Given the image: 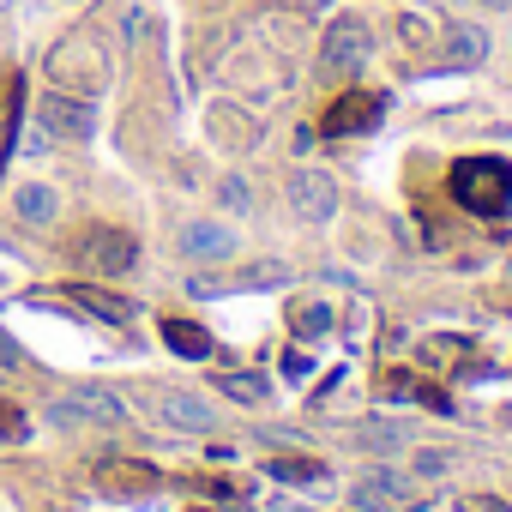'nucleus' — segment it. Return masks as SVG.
<instances>
[{"label": "nucleus", "instance_id": "f257e3e1", "mask_svg": "<svg viewBox=\"0 0 512 512\" xmlns=\"http://www.w3.org/2000/svg\"><path fill=\"white\" fill-rule=\"evenodd\" d=\"M446 187L476 217H506L512 211V163H500V157H458Z\"/></svg>", "mask_w": 512, "mask_h": 512}, {"label": "nucleus", "instance_id": "f03ea898", "mask_svg": "<svg viewBox=\"0 0 512 512\" xmlns=\"http://www.w3.org/2000/svg\"><path fill=\"white\" fill-rule=\"evenodd\" d=\"M362 61H368V25L362 19H338L326 31V43H320V73L326 79H350Z\"/></svg>", "mask_w": 512, "mask_h": 512}, {"label": "nucleus", "instance_id": "7ed1b4c3", "mask_svg": "<svg viewBox=\"0 0 512 512\" xmlns=\"http://www.w3.org/2000/svg\"><path fill=\"white\" fill-rule=\"evenodd\" d=\"M133 253H139V247H133V235H127V229H103V223H97V229L79 241V266H85V272L115 278V272H133Z\"/></svg>", "mask_w": 512, "mask_h": 512}, {"label": "nucleus", "instance_id": "20e7f679", "mask_svg": "<svg viewBox=\"0 0 512 512\" xmlns=\"http://www.w3.org/2000/svg\"><path fill=\"white\" fill-rule=\"evenodd\" d=\"M290 205L302 223H332L338 217V181L326 169H296L290 175Z\"/></svg>", "mask_w": 512, "mask_h": 512}, {"label": "nucleus", "instance_id": "39448f33", "mask_svg": "<svg viewBox=\"0 0 512 512\" xmlns=\"http://www.w3.org/2000/svg\"><path fill=\"white\" fill-rule=\"evenodd\" d=\"M55 416H61V422H103V428H109V422H121L127 410H121V398L103 392V386H73V392L55 398Z\"/></svg>", "mask_w": 512, "mask_h": 512}, {"label": "nucleus", "instance_id": "423d86ee", "mask_svg": "<svg viewBox=\"0 0 512 512\" xmlns=\"http://www.w3.org/2000/svg\"><path fill=\"white\" fill-rule=\"evenodd\" d=\"M145 404L163 416V422H175V428H211V404L199 398V392H181V386H157V392H145Z\"/></svg>", "mask_w": 512, "mask_h": 512}, {"label": "nucleus", "instance_id": "0eeeda50", "mask_svg": "<svg viewBox=\"0 0 512 512\" xmlns=\"http://www.w3.org/2000/svg\"><path fill=\"white\" fill-rule=\"evenodd\" d=\"M43 127L61 133V139H91L97 115H91V103H79V97H67V91H49V97H43Z\"/></svg>", "mask_w": 512, "mask_h": 512}, {"label": "nucleus", "instance_id": "6e6552de", "mask_svg": "<svg viewBox=\"0 0 512 512\" xmlns=\"http://www.w3.org/2000/svg\"><path fill=\"white\" fill-rule=\"evenodd\" d=\"M97 488L133 500V494H151L157 488V470L151 464H133V458H109V464H97Z\"/></svg>", "mask_w": 512, "mask_h": 512}, {"label": "nucleus", "instance_id": "1a4fd4ad", "mask_svg": "<svg viewBox=\"0 0 512 512\" xmlns=\"http://www.w3.org/2000/svg\"><path fill=\"white\" fill-rule=\"evenodd\" d=\"M181 253L187 260H229L235 253V235L223 223H187L181 229Z\"/></svg>", "mask_w": 512, "mask_h": 512}, {"label": "nucleus", "instance_id": "9d476101", "mask_svg": "<svg viewBox=\"0 0 512 512\" xmlns=\"http://www.w3.org/2000/svg\"><path fill=\"white\" fill-rule=\"evenodd\" d=\"M380 109H386L380 97L356 91V97H344V103H338V109L326 115V133H338V139H344V133H368V127L380 121Z\"/></svg>", "mask_w": 512, "mask_h": 512}, {"label": "nucleus", "instance_id": "9b49d317", "mask_svg": "<svg viewBox=\"0 0 512 512\" xmlns=\"http://www.w3.org/2000/svg\"><path fill=\"white\" fill-rule=\"evenodd\" d=\"M482 55H488V31L458 25V31H452V43H446V55H440V67H476Z\"/></svg>", "mask_w": 512, "mask_h": 512}, {"label": "nucleus", "instance_id": "f8f14e48", "mask_svg": "<svg viewBox=\"0 0 512 512\" xmlns=\"http://www.w3.org/2000/svg\"><path fill=\"white\" fill-rule=\"evenodd\" d=\"M67 302H79V308H85V314H97V320H127V314H133V302H127V296L91 290V284H73V290H67Z\"/></svg>", "mask_w": 512, "mask_h": 512}, {"label": "nucleus", "instance_id": "ddd939ff", "mask_svg": "<svg viewBox=\"0 0 512 512\" xmlns=\"http://www.w3.org/2000/svg\"><path fill=\"white\" fill-rule=\"evenodd\" d=\"M163 344H169L175 356H187V362H205V356H211L205 326H187V320H163Z\"/></svg>", "mask_w": 512, "mask_h": 512}, {"label": "nucleus", "instance_id": "4468645a", "mask_svg": "<svg viewBox=\"0 0 512 512\" xmlns=\"http://www.w3.org/2000/svg\"><path fill=\"white\" fill-rule=\"evenodd\" d=\"M404 488H398V476H368V482H356L350 488V500L362 506V512H380V506H392Z\"/></svg>", "mask_w": 512, "mask_h": 512}, {"label": "nucleus", "instance_id": "2eb2a0df", "mask_svg": "<svg viewBox=\"0 0 512 512\" xmlns=\"http://www.w3.org/2000/svg\"><path fill=\"white\" fill-rule=\"evenodd\" d=\"M13 121H19V79H0V169L13 157Z\"/></svg>", "mask_w": 512, "mask_h": 512}, {"label": "nucleus", "instance_id": "dca6fc26", "mask_svg": "<svg viewBox=\"0 0 512 512\" xmlns=\"http://www.w3.org/2000/svg\"><path fill=\"white\" fill-rule=\"evenodd\" d=\"M13 211H19L25 223H55V193H49V187H19V193H13Z\"/></svg>", "mask_w": 512, "mask_h": 512}, {"label": "nucleus", "instance_id": "f3484780", "mask_svg": "<svg viewBox=\"0 0 512 512\" xmlns=\"http://www.w3.org/2000/svg\"><path fill=\"white\" fill-rule=\"evenodd\" d=\"M217 386H223L235 404H260V398H266V380H260V374H223Z\"/></svg>", "mask_w": 512, "mask_h": 512}, {"label": "nucleus", "instance_id": "a211bd4d", "mask_svg": "<svg viewBox=\"0 0 512 512\" xmlns=\"http://www.w3.org/2000/svg\"><path fill=\"white\" fill-rule=\"evenodd\" d=\"M272 476H278V482H326V470H320L314 458H278Z\"/></svg>", "mask_w": 512, "mask_h": 512}, {"label": "nucleus", "instance_id": "6ab92c4d", "mask_svg": "<svg viewBox=\"0 0 512 512\" xmlns=\"http://www.w3.org/2000/svg\"><path fill=\"white\" fill-rule=\"evenodd\" d=\"M356 440L374 446V452H392V446H404V428H398V422H374V428H362Z\"/></svg>", "mask_w": 512, "mask_h": 512}, {"label": "nucleus", "instance_id": "aec40b11", "mask_svg": "<svg viewBox=\"0 0 512 512\" xmlns=\"http://www.w3.org/2000/svg\"><path fill=\"white\" fill-rule=\"evenodd\" d=\"M308 374H314V356H308V350H296V344H290V350H284V380H290V386H296V380H308Z\"/></svg>", "mask_w": 512, "mask_h": 512}, {"label": "nucleus", "instance_id": "412c9836", "mask_svg": "<svg viewBox=\"0 0 512 512\" xmlns=\"http://www.w3.org/2000/svg\"><path fill=\"white\" fill-rule=\"evenodd\" d=\"M25 434H31L25 410H13V404H0V440H25Z\"/></svg>", "mask_w": 512, "mask_h": 512}, {"label": "nucleus", "instance_id": "4be33fe9", "mask_svg": "<svg viewBox=\"0 0 512 512\" xmlns=\"http://www.w3.org/2000/svg\"><path fill=\"white\" fill-rule=\"evenodd\" d=\"M223 205H229V211H247V205H253V193H247V187L229 175V181H223Z\"/></svg>", "mask_w": 512, "mask_h": 512}, {"label": "nucleus", "instance_id": "5701e85b", "mask_svg": "<svg viewBox=\"0 0 512 512\" xmlns=\"http://www.w3.org/2000/svg\"><path fill=\"white\" fill-rule=\"evenodd\" d=\"M326 326H332V314H326V308H308V314H302V338H320Z\"/></svg>", "mask_w": 512, "mask_h": 512}, {"label": "nucleus", "instance_id": "b1692460", "mask_svg": "<svg viewBox=\"0 0 512 512\" xmlns=\"http://www.w3.org/2000/svg\"><path fill=\"white\" fill-rule=\"evenodd\" d=\"M446 470V452H416V476H440Z\"/></svg>", "mask_w": 512, "mask_h": 512}, {"label": "nucleus", "instance_id": "393cba45", "mask_svg": "<svg viewBox=\"0 0 512 512\" xmlns=\"http://www.w3.org/2000/svg\"><path fill=\"white\" fill-rule=\"evenodd\" d=\"M416 386H410V374H386V398H410Z\"/></svg>", "mask_w": 512, "mask_h": 512}, {"label": "nucleus", "instance_id": "a878e982", "mask_svg": "<svg viewBox=\"0 0 512 512\" xmlns=\"http://www.w3.org/2000/svg\"><path fill=\"white\" fill-rule=\"evenodd\" d=\"M464 512H506V506H500L494 494H470V500H464Z\"/></svg>", "mask_w": 512, "mask_h": 512}, {"label": "nucleus", "instance_id": "bb28decb", "mask_svg": "<svg viewBox=\"0 0 512 512\" xmlns=\"http://www.w3.org/2000/svg\"><path fill=\"white\" fill-rule=\"evenodd\" d=\"M0 362H7V368L19 362V344H13V338H0Z\"/></svg>", "mask_w": 512, "mask_h": 512}, {"label": "nucleus", "instance_id": "cd10ccee", "mask_svg": "<svg viewBox=\"0 0 512 512\" xmlns=\"http://www.w3.org/2000/svg\"><path fill=\"white\" fill-rule=\"evenodd\" d=\"M476 7H506V0H476Z\"/></svg>", "mask_w": 512, "mask_h": 512}, {"label": "nucleus", "instance_id": "c85d7f7f", "mask_svg": "<svg viewBox=\"0 0 512 512\" xmlns=\"http://www.w3.org/2000/svg\"><path fill=\"white\" fill-rule=\"evenodd\" d=\"M308 7H326V0H308Z\"/></svg>", "mask_w": 512, "mask_h": 512}]
</instances>
